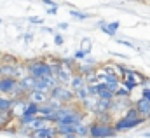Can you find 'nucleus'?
Returning <instances> with one entry per match:
<instances>
[{"label":"nucleus","instance_id":"f3484780","mask_svg":"<svg viewBox=\"0 0 150 138\" xmlns=\"http://www.w3.org/2000/svg\"><path fill=\"white\" fill-rule=\"evenodd\" d=\"M14 103V98H11L9 95H2L0 93V110H11Z\"/></svg>","mask_w":150,"mask_h":138},{"label":"nucleus","instance_id":"9b49d317","mask_svg":"<svg viewBox=\"0 0 150 138\" xmlns=\"http://www.w3.org/2000/svg\"><path fill=\"white\" fill-rule=\"evenodd\" d=\"M19 86H21L26 93H30V91L37 89V77H33V75L26 73V75H23V77L19 79Z\"/></svg>","mask_w":150,"mask_h":138},{"label":"nucleus","instance_id":"9d476101","mask_svg":"<svg viewBox=\"0 0 150 138\" xmlns=\"http://www.w3.org/2000/svg\"><path fill=\"white\" fill-rule=\"evenodd\" d=\"M58 137H59V133H58L56 124H49V126L38 129L32 135V138H58Z\"/></svg>","mask_w":150,"mask_h":138},{"label":"nucleus","instance_id":"b1692460","mask_svg":"<svg viewBox=\"0 0 150 138\" xmlns=\"http://www.w3.org/2000/svg\"><path fill=\"white\" fill-rule=\"evenodd\" d=\"M28 21H30L32 25H42V23H44V19H42V18H37V16H32V18H28Z\"/></svg>","mask_w":150,"mask_h":138},{"label":"nucleus","instance_id":"393cba45","mask_svg":"<svg viewBox=\"0 0 150 138\" xmlns=\"http://www.w3.org/2000/svg\"><path fill=\"white\" fill-rule=\"evenodd\" d=\"M42 4H44L45 7H59V4L54 2V0H42Z\"/></svg>","mask_w":150,"mask_h":138},{"label":"nucleus","instance_id":"f03ea898","mask_svg":"<svg viewBox=\"0 0 150 138\" xmlns=\"http://www.w3.org/2000/svg\"><path fill=\"white\" fill-rule=\"evenodd\" d=\"M26 73L33 75V77H45V75H52V63H47L44 60H32L26 63Z\"/></svg>","mask_w":150,"mask_h":138},{"label":"nucleus","instance_id":"6ab92c4d","mask_svg":"<svg viewBox=\"0 0 150 138\" xmlns=\"http://www.w3.org/2000/svg\"><path fill=\"white\" fill-rule=\"evenodd\" d=\"M70 16L75 18V19H79V21H86L87 18H91V14H87V12H80V11H77V9H70Z\"/></svg>","mask_w":150,"mask_h":138},{"label":"nucleus","instance_id":"6e6552de","mask_svg":"<svg viewBox=\"0 0 150 138\" xmlns=\"http://www.w3.org/2000/svg\"><path fill=\"white\" fill-rule=\"evenodd\" d=\"M84 115H86V112L84 110H80V108H77L74 110L72 114H68V115H65V117H61L58 122H61V124H79V122H82L84 121ZM56 122V124H58Z\"/></svg>","mask_w":150,"mask_h":138},{"label":"nucleus","instance_id":"e433bc0d","mask_svg":"<svg viewBox=\"0 0 150 138\" xmlns=\"http://www.w3.org/2000/svg\"><path fill=\"white\" fill-rule=\"evenodd\" d=\"M143 137H145V138H150V133H145V135H143Z\"/></svg>","mask_w":150,"mask_h":138},{"label":"nucleus","instance_id":"72a5a7b5","mask_svg":"<svg viewBox=\"0 0 150 138\" xmlns=\"http://www.w3.org/2000/svg\"><path fill=\"white\" fill-rule=\"evenodd\" d=\"M59 30H68V23H59Z\"/></svg>","mask_w":150,"mask_h":138},{"label":"nucleus","instance_id":"7c9ffc66","mask_svg":"<svg viewBox=\"0 0 150 138\" xmlns=\"http://www.w3.org/2000/svg\"><path fill=\"white\" fill-rule=\"evenodd\" d=\"M142 86H143V87H149V89H150V79H149V77H145V79H143Z\"/></svg>","mask_w":150,"mask_h":138},{"label":"nucleus","instance_id":"4468645a","mask_svg":"<svg viewBox=\"0 0 150 138\" xmlns=\"http://www.w3.org/2000/svg\"><path fill=\"white\" fill-rule=\"evenodd\" d=\"M49 124H51V122H49L45 117H42V115H37V117H35V119H33V121L28 124V128L32 129V135H33L35 131L42 129V128H45V126H49Z\"/></svg>","mask_w":150,"mask_h":138},{"label":"nucleus","instance_id":"f8f14e48","mask_svg":"<svg viewBox=\"0 0 150 138\" xmlns=\"http://www.w3.org/2000/svg\"><path fill=\"white\" fill-rule=\"evenodd\" d=\"M98 26L101 28V32L107 35H110V37H113V35L117 33V30H119V26H120V23L119 21H112V23H107L105 19H100L98 21Z\"/></svg>","mask_w":150,"mask_h":138},{"label":"nucleus","instance_id":"4c0bfd02","mask_svg":"<svg viewBox=\"0 0 150 138\" xmlns=\"http://www.w3.org/2000/svg\"><path fill=\"white\" fill-rule=\"evenodd\" d=\"M147 119H149V121H150V112H149V115H147Z\"/></svg>","mask_w":150,"mask_h":138},{"label":"nucleus","instance_id":"0eeeda50","mask_svg":"<svg viewBox=\"0 0 150 138\" xmlns=\"http://www.w3.org/2000/svg\"><path fill=\"white\" fill-rule=\"evenodd\" d=\"M28 103H30V102H28L26 96H23V98H14V103H12V108H11L14 119H19V117L25 114V110H26Z\"/></svg>","mask_w":150,"mask_h":138},{"label":"nucleus","instance_id":"c756f323","mask_svg":"<svg viewBox=\"0 0 150 138\" xmlns=\"http://www.w3.org/2000/svg\"><path fill=\"white\" fill-rule=\"evenodd\" d=\"M45 11H47V14H56L58 7H45Z\"/></svg>","mask_w":150,"mask_h":138},{"label":"nucleus","instance_id":"c85d7f7f","mask_svg":"<svg viewBox=\"0 0 150 138\" xmlns=\"http://www.w3.org/2000/svg\"><path fill=\"white\" fill-rule=\"evenodd\" d=\"M142 96H145V98L150 100V89L149 87H142Z\"/></svg>","mask_w":150,"mask_h":138},{"label":"nucleus","instance_id":"ddd939ff","mask_svg":"<svg viewBox=\"0 0 150 138\" xmlns=\"http://www.w3.org/2000/svg\"><path fill=\"white\" fill-rule=\"evenodd\" d=\"M134 107H136V110L140 112V115H143V117H147L150 112V100L149 98H145V96H142L140 100H136L134 102Z\"/></svg>","mask_w":150,"mask_h":138},{"label":"nucleus","instance_id":"a211bd4d","mask_svg":"<svg viewBox=\"0 0 150 138\" xmlns=\"http://www.w3.org/2000/svg\"><path fill=\"white\" fill-rule=\"evenodd\" d=\"M75 133H77L80 138L89 137V124H84V121L79 122V124H75Z\"/></svg>","mask_w":150,"mask_h":138},{"label":"nucleus","instance_id":"58836bf2","mask_svg":"<svg viewBox=\"0 0 150 138\" xmlns=\"http://www.w3.org/2000/svg\"><path fill=\"white\" fill-rule=\"evenodd\" d=\"M0 25H2V19H0Z\"/></svg>","mask_w":150,"mask_h":138},{"label":"nucleus","instance_id":"20e7f679","mask_svg":"<svg viewBox=\"0 0 150 138\" xmlns=\"http://www.w3.org/2000/svg\"><path fill=\"white\" fill-rule=\"evenodd\" d=\"M49 95L54 96V98H58V100L63 102V103H74L75 100H77V98H75V91L70 86H65V84H58Z\"/></svg>","mask_w":150,"mask_h":138},{"label":"nucleus","instance_id":"a878e982","mask_svg":"<svg viewBox=\"0 0 150 138\" xmlns=\"http://www.w3.org/2000/svg\"><path fill=\"white\" fill-rule=\"evenodd\" d=\"M117 44H122V46H127V47H133V49H136V51H140L133 42H127V40H117Z\"/></svg>","mask_w":150,"mask_h":138},{"label":"nucleus","instance_id":"cd10ccee","mask_svg":"<svg viewBox=\"0 0 150 138\" xmlns=\"http://www.w3.org/2000/svg\"><path fill=\"white\" fill-rule=\"evenodd\" d=\"M82 61H84V63H87V65H91V67H96V61H94V58H91V56H86Z\"/></svg>","mask_w":150,"mask_h":138},{"label":"nucleus","instance_id":"412c9836","mask_svg":"<svg viewBox=\"0 0 150 138\" xmlns=\"http://www.w3.org/2000/svg\"><path fill=\"white\" fill-rule=\"evenodd\" d=\"M131 91H127L126 87H119V91L115 93V98H129Z\"/></svg>","mask_w":150,"mask_h":138},{"label":"nucleus","instance_id":"2eb2a0df","mask_svg":"<svg viewBox=\"0 0 150 138\" xmlns=\"http://www.w3.org/2000/svg\"><path fill=\"white\" fill-rule=\"evenodd\" d=\"M12 121H14V115L11 110H0V131H5V128L11 126Z\"/></svg>","mask_w":150,"mask_h":138},{"label":"nucleus","instance_id":"c9c22d12","mask_svg":"<svg viewBox=\"0 0 150 138\" xmlns=\"http://www.w3.org/2000/svg\"><path fill=\"white\" fill-rule=\"evenodd\" d=\"M131 2H149V0H131Z\"/></svg>","mask_w":150,"mask_h":138},{"label":"nucleus","instance_id":"aec40b11","mask_svg":"<svg viewBox=\"0 0 150 138\" xmlns=\"http://www.w3.org/2000/svg\"><path fill=\"white\" fill-rule=\"evenodd\" d=\"M82 51H86V54L89 56L91 54V49H93V46H91V38H84L82 40V47H80Z\"/></svg>","mask_w":150,"mask_h":138},{"label":"nucleus","instance_id":"f704fd0d","mask_svg":"<svg viewBox=\"0 0 150 138\" xmlns=\"http://www.w3.org/2000/svg\"><path fill=\"white\" fill-rule=\"evenodd\" d=\"M25 40H26V42H30V40H32V33H26V35H25Z\"/></svg>","mask_w":150,"mask_h":138},{"label":"nucleus","instance_id":"423d86ee","mask_svg":"<svg viewBox=\"0 0 150 138\" xmlns=\"http://www.w3.org/2000/svg\"><path fill=\"white\" fill-rule=\"evenodd\" d=\"M18 84H19V80L14 77H0V93L11 96L14 93V89L18 87Z\"/></svg>","mask_w":150,"mask_h":138},{"label":"nucleus","instance_id":"f257e3e1","mask_svg":"<svg viewBox=\"0 0 150 138\" xmlns=\"http://www.w3.org/2000/svg\"><path fill=\"white\" fill-rule=\"evenodd\" d=\"M117 135V129L112 122H101V121H93L89 124V137L91 138H112Z\"/></svg>","mask_w":150,"mask_h":138},{"label":"nucleus","instance_id":"dca6fc26","mask_svg":"<svg viewBox=\"0 0 150 138\" xmlns=\"http://www.w3.org/2000/svg\"><path fill=\"white\" fill-rule=\"evenodd\" d=\"M86 86H87V80H86V77L80 75V73H75L74 77H72V80H70V87H72L74 91H79V89H82V87H86Z\"/></svg>","mask_w":150,"mask_h":138},{"label":"nucleus","instance_id":"bb28decb","mask_svg":"<svg viewBox=\"0 0 150 138\" xmlns=\"http://www.w3.org/2000/svg\"><path fill=\"white\" fill-rule=\"evenodd\" d=\"M74 56L77 58V60H84V58H86L87 54H86V51H82V49H79V51H75V54H74Z\"/></svg>","mask_w":150,"mask_h":138},{"label":"nucleus","instance_id":"473e14b6","mask_svg":"<svg viewBox=\"0 0 150 138\" xmlns=\"http://www.w3.org/2000/svg\"><path fill=\"white\" fill-rule=\"evenodd\" d=\"M42 32H45V33H56V32H54V28H51V26H47V28H42Z\"/></svg>","mask_w":150,"mask_h":138},{"label":"nucleus","instance_id":"7ed1b4c3","mask_svg":"<svg viewBox=\"0 0 150 138\" xmlns=\"http://www.w3.org/2000/svg\"><path fill=\"white\" fill-rule=\"evenodd\" d=\"M145 121H149L147 117H136V119H133V117H126V115H122L120 119H117L115 122H113V126H115V129H117V133H120V131H129V129H134V128H138L140 124H143Z\"/></svg>","mask_w":150,"mask_h":138},{"label":"nucleus","instance_id":"4be33fe9","mask_svg":"<svg viewBox=\"0 0 150 138\" xmlns=\"http://www.w3.org/2000/svg\"><path fill=\"white\" fill-rule=\"evenodd\" d=\"M122 84H124V87H126L127 91H133L134 87H138V86H142L140 82H131V80H122Z\"/></svg>","mask_w":150,"mask_h":138},{"label":"nucleus","instance_id":"2f4dec72","mask_svg":"<svg viewBox=\"0 0 150 138\" xmlns=\"http://www.w3.org/2000/svg\"><path fill=\"white\" fill-rule=\"evenodd\" d=\"M59 138H80L77 133H68V135H63V137H59Z\"/></svg>","mask_w":150,"mask_h":138},{"label":"nucleus","instance_id":"1a4fd4ad","mask_svg":"<svg viewBox=\"0 0 150 138\" xmlns=\"http://www.w3.org/2000/svg\"><path fill=\"white\" fill-rule=\"evenodd\" d=\"M26 98H28V102H33V103L44 105V103H47V102H49L51 95H49V93H45V91H38V89H33V91L26 93Z\"/></svg>","mask_w":150,"mask_h":138},{"label":"nucleus","instance_id":"39448f33","mask_svg":"<svg viewBox=\"0 0 150 138\" xmlns=\"http://www.w3.org/2000/svg\"><path fill=\"white\" fill-rule=\"evenodd\" d=\"M0 77H14V79H21L23 77V70L18 65L12 63H2L0 65Z\"/></svg>","mask_w":150,"mask_h":138},{"label":"nucleus","instance_id":"5701e85b","mask_svg":"<svg viewBox=\"0 0 150 138\" xmlns=\"http://www.w3.org/2000/svg\"><path fill=\"white\" fill-rule=\"evenodd\" d=\"M54 44H56V46H63V44H65V38H63V35H59V33L54 35Z\"/></svg>","mask_w":150,"mask_h":138}]
</instances>
